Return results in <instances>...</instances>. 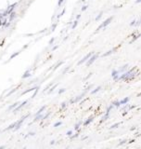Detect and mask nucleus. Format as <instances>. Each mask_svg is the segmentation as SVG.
Segmentation results:
<instances>
[{
	"label": "nucleus",
	"instance_id": "obj_1",
	"mask_svg": "<svg viewBox=\"0 0 141 149\" xmlns=\"http://www.w3.org/2000/svg\"><path fill=\"white\" fill-rule=\"evenodd\" d=\"M92 55V53H89V54H87L86 56V57H84L83 60H81V61H80V62L78 63V65H80V64H82V63H84V62H86V61H87V59H89V58H90V56Z\"/></svg>",
	"mask_w": 141,
	"mask_h": 149
},
{
	"label": "nucleus",
	"instance_id": "obj_2",
	"mask_svg": "<svg viewBox=\"0 0 141 149\" xmlns=\"http://www.w3.org/2000/svg\"><path fill=\"white\" fill-rule=\"evenodd\" d=\"M97 58V56H94V57L93 58H91L90 59V61H88V62H87V63H86V65H87V66H89V65H90L93 62H94V61H95V59Z\"/></svg>",
	"mask_w": 141,
	"mask_h": 149
},
{
	"label": "nucleus",
	"instance_id": "obj_3",
	"mask_svg": "<svg viewBox=\"0 0 141 149\" xmlns=\"http://www.w3.org/2000/svg\"><path fill=\"white\" fill-rule=\"evenodd\" d=\"M100 90V87H98L97 88H96V91H92V93H95V92H97V91H98Z\"/></svg>",
	"mask_w": 141,
	"mask_h": 149
},
{
	"label": "nucleus",
	"instance_id": "obj_4",
	"mask_svg": "<svg viewBox=\"0 0 141 149\" xmlns=\"http://www.w3.org/2000/svg\"><path fill=\"white\" fill-rule=\"evenodd\" d=\"M60 124H62V123H60V122L57 123V124H56V125H55V127H57V126H59V125H60Z\"/></svg>",
	"mask_w": 141,
	"mask_h": 149
}]
</instances>
